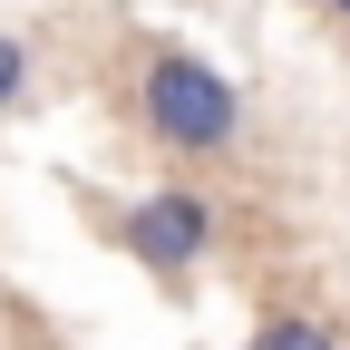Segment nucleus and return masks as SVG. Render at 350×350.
Wrapping results in <instances>:
<instances>
[{
  "label": "nucleus",
  "instance_id": "f257e3e1",
  "mask_svg": "<svg viewBox=\"0 0 350 350\" xmlns=\"http://www.w3.org/2000/svg\"><path fill=\"white\" fill-rule=\"evenodd\" d=\"M137 117H146V137L165 146V156H234V137H243V88L214 68V59H195V49H146V78H137Z\"/></svg>",
  "mask_w": 350,
  "mask_h": 350
},
{
  "label": "nucleus",
  "instance_id": "f03ea898",
  "mask_svg": "<svg viewBox=\"0 0 350 350\" xmlns=\"http://www.w3.org/2000/svg\"><path fill=\"white\" fill-rule=\"evenodd\" d=\"M117 234H126V253H137L165 292H185V282H195V262L214 253V204H204L195 185H156L146 204H126V224H117Z\"/></svg>",
  "mask_w": 350,
  "mask_h": 350
},
{
  "label": "nucleus",
  "instance_id": "7ed1b4c3",
  "mask_svg": "<svg viewBox=\"0 0 350 350\" xmlns=\"http://www.w3.org/2000/svg\"><path fill=\"white\" fill-rule=\"evenodd\" d=\"M243 350H340V340H331V321H312V312H273Z\"/></svg>",
  "mask_w": 350,
  "mask_h": 350
},
{
  "label": "nucleus",
  "instance_id": "20e7f679",
  "mask_svg": "<svg viewBox=\"0 0 350 350\" xmlns=\"http://www.w3.org/2000/svg\"><path fill=\"white\" fill-rule=\"evenodd\" d=\"M20 88H29V49H20L10 29H0V117L20 107Z\"/></svg>",
  "mask_w": 350,
  "mask_h": 350
},
{
  "label": "nucleus",
  "instance_id": "39448f33",
  "mask_svg": "<svg viewBox=\"0 0 350 350\" xmlns=\"http://www.w3.org/2000/svg\"><path fill=\"white\" fill-rule=\"evenodd\" d=\"M331 10H340V20H350V0H331Z\"/></svg>",
  "mask_w": 350,
  "mask_h": 350
}]
</instances>
